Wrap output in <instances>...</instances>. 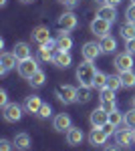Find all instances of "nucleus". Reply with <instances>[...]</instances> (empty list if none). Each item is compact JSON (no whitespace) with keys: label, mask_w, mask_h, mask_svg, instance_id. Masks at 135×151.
I'll return each mask as SVG.
<instances>
[{"label":"nucleus","mask_w":135,"mask_h":151,"mask_svg":"<svg viewBox=\"0 0 135 151\" xmlns=\"http://www.w3.org/2000/svg\"><path fill=\"white\" fill-rule=\"evenodd\" d=\"M95 73H97V69L93 67V63H91V60H83L79 67H77L75 77H77V81H79L81 87H89V89H93V83H95Z\"/></svg>","instance_id":"f257e3e1"},{"label":"nucleus","mask_w":135,"mask_h":151,"mask_svg":"<svg viewBox=\"0 0 135 151\" xmlns=\"http://www.w3.org/2000/svg\"><path fill=\"white\" fill-rule=\"evenodd\" d=\"M55 95H56V99L65 105L77 103V89L73 85H58L55 89Z\"/></svg>","instance_id":"f03ea898"},{"label":"nucleus","mask_w":135,"mask_h":151,"mask_svg":"<svg viewBox=\"0 0 135 151\" xmlns=\"http://www.w3.org/2000/svg\"><path fill=\"white\" fill-rule=\"evenodd\" d=\"M111 24L113 22L105 20V18H101V16H97V18H93V20H91V32H93L95 36H99V38H103V36L109 35Z\"/></svg>","instance_id":"7ed1b4c3"},{"label":"nucleus","mask_w":135,"mask_h":151,"mask_svg":"<svg viewBox=\"0 0 135 151\" xmlns=\"http://www.w3.org/2000/svg\"><path fill=\"white\" fill-rule=\"evenodd\" d=\"M81 55H83V58L85 60H97V58L103 55V50H101V45L99 42H93V40H89V42H85L83 45V48H81Z\"/></svg>","instance_id":"20e7f679"},{"label":"nucleus","mask_w":135,"mask_h":151,"mask_svg":"<svg viewBox=\"0 0 135 151\" xmlns=\"http://www.w3.org/2000/svg\"><path fill=\"white\" fill-rule=\"evenodd\" d=\"M22 109L20 105L16 103H8L6 107H2V117H4V121H8V123H16V121H20V117H22Z\"/></svg>","instance_id":"39448f33"},{"label":"nucleus","mask_w":135,"mask_h":151,"mask_svg":"<svg viewBox=\"0 0 135 151\" xmlns=\"http://www.w3.org/2000/svg\"><path fill=\"white\" fill-rule=\"evenodd\" d=\"M56 24H58V28H61V30L71 32V30H75V28H77L79 20H77V14H75V12H65V14H61V16L56 18Z\"/></svg>","instance_id":"423d86ee"},{"label":"nucleus","mask_w":135,"mask_h":151,"mask_svg":"<svg viewBox=\"0 0 135 151\" xmlns=\"http://www.w3.org/2000/svg\"><path fill=\"white\" fill-rule=\"evenodd\" d=\"M36 70H38V65H36V60H34L32 57L18 63V75H20L22 79H30Z\"/></svg>","instance_id":"0eeeda50"},{"label":"nucleus","mask_w":135,"mask_h":151,"mask_svg":"<svg viewBox=\"0 0 135 151\" xmlns=\"http://www.w3.org/2000/svg\"><path fill=\"white\" fill-rule=\"evenodd\" d=\"M89 121H91V125H93V129H103L107 123H109V113L103 111L101 107H99V109H95V111L91 113Z\"/></svg>","instance_id":"6e6552de"},{"label":"nucleus","mask_w":135,"mask_h":151,"mask_svg":"<svg viewBox=\"0 0 135 151\" xmlns=\"http://www.w3.org/2000/svg\"><path fill=\"white\" fill-rule=\"evenodd\" d=\"M115 69L119 70V73H125V70H131L133 69V57H131V52H121V55H117L115 57Z\"/></svg>","instance_id":"1a4fd4ad"},{"label":"nucleus","mask_w":135,"mask_h":151,"mask_svg":"<svg viewBox=\"0 0 135 151\" xmlns=\"http://www.w3.org/2000/svg\"><path fill=\"white\" fill-rule=\"evenodd\" d=\"M14 67H18V58L14 57V52H2L0 55V75H6Z\"/></svg>","instance_id":"9d476101"},{"label":"nucleus","mask_w":135,"mask_h":151,"mask_svg":"<svg viewBox=\"0 0 135 151\" xmlns=\"http://www.w3.org/2000/svg\"><path fill=\"white\" fill-rule=\"evenodd\" d=\"M53 127H55V131H58V133H67L69 129L73 127L71 117H69L67 113H58V115L55 117V121H53Z\"/></svg>","instance_id":"9b49d317"},{"label":"nucleus","mask_w":135,"mask_h":151,"mask_svg":"<svg viewBox=\"0 0 135 151\" xmlns=\"http://www.w3.org/2000/svg\"><path fill=\"white\" fill-rule=\"evenodd\" d=\"M115 139H117V145L119 147H129L133 143V131L127 127V129H117L115 131Z\"/></svg>","instance_id":"f8f14e48"},{"label":"nucleus","mask_w":135,"mask_h":151,"mask_svg":"<svg viewBox=\"0 0 135 151\" xmlns=\"http://www.w3.org/2000/svg\"><path fill=\"white\" fill-rule=\"evenodd\" d=\"M30 36H32V42H36V45H45V42L51 40V30H48L46 26H36V28H32Z\"/></svg>","instance_id":"ddd939ff"},{"label":"nucleus","mask_w":135,"mask_h":151,"mask_svg":"<svg viewBox=\"0 0 135 151\" xmlns=\"http://www.w3.org/2000/svg\"><path fill=\"white\" fill-rule=\"evenodd\" d=\"M109 139V135H107V131L105 129H93L89 133V143L93 147H97V145H105Z\"/></svg>","instance_id":"4468645a"},{"label":"nucleus","mask_w":135,"mask_h":151,"mask_svg":"<svg viewBox=\"0 0 135 151\" xmlns=\"http://www.w3.org/2000/svg\"><path fill=\"white\" fill-rule=\"evenodd\" d=\"M53 63H55L58 69H67V67H71V63H73V57H71L69 50H56Z\"/></svg>","instance_id":"2eb2a0df"},{"label":"nucleus","mask_w":135,"mask_h":151,"mask_svg":"<svg viewBox=\"0 0 135 151\" xmlns=\"http://www.w3.org/2000/svg\"><path fill=\"white\" fill-rule=\"evenodd\" d=\"M12 52H14V57L18 58V63L32 57V50H30V47H28V42H16Z\"/></svg>","instance_id":"dca6fc26"},{"label":"nucleus","mask_w":135,"mask_h":151,"mask_svg":"<svg viewBox=\"0 0 135 151\" xmlns=\"http://www.w3.org/2000/svg\"><path fill=\"white\" fill-rule=\"evenodd\" d=\"M12 143H14V147L18 151H28L30 149V135L28 133H16Z\"/></svg>","instance_id":"f3484780"},{"label":"nucleus","mask_w":135,"mask_h":151,"mask_svg":"<svg viewBox=\"0 0 135 151\" xmlns=\"http://www.w3.org/2000/svg\"><path fill=\"white\" fill-rule=\"evenodd\" d=\"M97 16H101V18L109 20V22H115V18H117V6L101 4V6H99V10H97Z\"/></svg>","instance_id":"a211bd4d"},{"label":"nucleus","mask_w":135,"mask_h":151,"mask_svg":"<svg viewBox=\"0 0 135 151\" xmlns=\"http://www.w3.org/2000/svg\"><path fill=\"white\" fill-rule=\"evenodd\" d=\"M83 139H85V135H83V131H81L79 127H71L67 131V143L71 145V147L81 145V143H83Z\"/></svg>","instance_id":"6ab92c4d"},{"label":"nucleus","mask_w":135,"mask_h":151,"mask_svg":"<svg viewBox=\"0 0 135 151\" xmlns=\"http://www.w3.org/2000/svg\"><path fill=\"white\" fill-rule=\"evenodd\" d=\"M40 105H43L40 97H38V95H30V97L24 99V111H26V113H38Z\"/></svg>","instance_id":"aec40b11"},{"label":"nucleus","mask_w":135,"mask_h":151,"mask_svg":"<svg viewBox=\"0 0 135 151\" xmlns=\"http://www.w3.org/2000/svg\"><path fill=\"white\" fill-rule=\"evenodd\" d=\"M56 45H58V50H71L73 48V38L67 30H61L58 36H56Z\"/></svg>","instance_id":"412c9836"},{"label":"nucleus","mask_w":135,"mask_h":151,"mask_svg":"<svg viewBox=\"0 0 135 151\" xmlns=\"http://www.w3.org/2000/svg\"><path fill=\"white\" fill-rule=\"evenodd\" d=\"M99 45H101V50L105 55H111V52H115V48H117V40H115L111 35H107L99 40Z\"/></svg>","instance_id":"4be33fe9"},{"label":"nucleus","mask_w":135,"mask_h":151,"mask_svg":"<svg viewBox=\"0 0 135 151\" xmlns=\"http://www.w3.org/2000/svg\"><path fill=\"white\" fill-rule=\"evenodd\" d=\"M119 35L123 40H129V38H135V22H129L125 20L121 26H119Z\"/></svg>","instance_id":"5701e85b"},{"label":"nucleus","mask_w":135,"mask_h":151,"mask_svg":"<svg viewBox=\"0 0 135 151\" xmlns=\"http://www.w3.org/2000/svg\"><path fill=\"white\" fill-rule=\"evenodd\" d=\"M45 81H46V75H45V70H36L32 77L28 79V83H30V87H34V89H40L43 85H45Z\"/></svg>","instance_id":"b1692460"},{"label":"nucleus","mask_w":135,"mask_h":151,"mask_svg":"<svg viewBox=\"0 0 135 151\" xmlns=\"http://www.w3.org/2000/svg\"><path fill=\"white\" fill-rule=\"evenodd\" d=\"M119 77H121V85H123L125 89L135 87V73L133 70H125V73H121Z\"/></svg>","instance_id":"393cba45"},{"label":"nucleus","mask_w":135,"mask_h":151,"mask_svg":"<svg viewBox=\"0 0 135 151\" xmlns=\"http://www.w3.org/2000/svg\"><path fill=\"white\" fill-rule=\"evenodd\" d=\"M107 79H109V75H105L103 70H97V73H95V83H93V87L99 89V91L105 89V87H107Z\"/></svg>","instance_id":"a878e982"},{"label":"nucleus","mask_w":135,"mask_h":151,"mask_svg":"<svg viewBox=\"0 0 135 151\" xmlns=\"http://www.w3.org/2000/svg\"><path fill=\"white\" fill-rule=\"evenodd\" d=\"M91 101V89L89 87H79L77 89V103H89Z\"/></svg>","instance_id":"bb28decb"},{"label":"nucleus","mask_w":135,"mask_h":151,"mask_svg":"<svg viewBox=\"0 0 135 151\" xmlns=\"http://www.w3.org/2000/svg\"><path fill=\"white\" fill-rule=\"evenodd\" d=\"M38 58L45 60V63H53V58H55V50H51L48 47H40V48H38Z\"/></svg>","instance_id":"cd10ccee"},{"label":"nucleus","mask_w":135,"mask_h":151,"mask_svg":"<svg viewBox=\"0 0 135 151\" xmlns=\"http://www.w3.org/2000/svg\"><path fill=\"white\" fill-rule=\"evenodd\" d=\"M107 87L113 89V91L121 89V87H123V85H121V77H119V75H109V79H107Z\"/></svg>","instance_id":"c85d7f7f"},{"label":"nucleus","mask_w":135,"mask_h":151,"mask_svg":"<svg viewBox=\"0 0 135 151\" xmlns=\"http://www.w3.org/2000/svg\"><path fill=\"white\" fill-rule=\"evenodd\" d=\"M123 125L129 129H135V107L131 109V111H127L123 117Z\"/></svg>","instance_id":"c756f323"},{"label":"nucleus","mask_w":135,"mask_h":151,"mask_svg":"<svg viewBox=\"0 0 135 151\" xmlns=\"http://www.w3.org/2000/svg\"><path fill=\"white\" fill-rule=\"evenodd\" d=\"M123 117H125L123 113H119V111L115 109L113 113H109V123H111V125H115V127H119V125L123 123Z\"/></svg>","instance_id":"7c9ffc66"},{"label":"nucleus","mask_w":135,"mask_h":151,"mask_svg":"<svg viewBox=\"0 0 135 151\" xmlns=\"http://www.w3.org/2000/svg\"><path fill=\"white\" fill-rule=\"evenodd\" d=\"M99 99L101 101H115V91L109 89V87H105V89L99 91Z\"/></svg>","instance_id":"2f4dec72"},{"label":"nucleus","mask_w":135,"mask_h":151,"mask_svg":"<svg viewBox=\"0 0 135 151\" xmlns=\"http://www.w3.org/2000/svg\"><path fill=\"white\" fill-rule=\"evenodd\" d=\"M36 115L40 117V119H48V117L53 115V109H51V105L48 103H43L40 105V109H38V113Z\"/></svg>","instance_id":"473e14b6"},{"label":"nucleus","mask_w":135,"mask_h":151,"mask_svg":"<svg viewBox=\"0 0 135 151\" xmlns=\"http://www.w3.org/2000/svg\"><path fill=\"white\" fill-rule=\"evenodd\" d=\"M125 16H127V20H129V22H135V4H133V2L127 6V10H125Z\"/></svg>","instance_id":"72a5a7b5"},{"label":"nucleus","mask_w":135,"mask_h":151,"mask_svg":"<svg viewBox=\"0 0 135 151\" xmlns=\"http://www.w3.org/2000/svg\"><path fill=\"white\" fill-rule=\"evenodd\" d=\"M101 109L107 111V113H113L115 111V101H101Z\"/></svg>","instance_id":"f704fd0d"},{"label":"nucleus","mask_w":135,"mask_h":151,"mask_svg":"<svg viewBox=\"0 0 135 151\" xmlns=\"http://www.w3.org/2000/svg\"><path fill=\"white\" fill-rule=\"evenodd\" d=\"M14 147V143H10L8 139H2L0 141V151H10Z\"/></svg>","instance_id":"c9c22d12"},{"label":"nucleus","mask_w":135,"mask_h":151,"mask_svg":"<svg viewBox=\"0 0 135 151\" xmlns=\"http://www.w3.org/2000/svg\"><path fill=\"white\" fill-rule=\"evenodd\" d=\"M125 48H127V52L135 55V38H129V40H125Z\"/></svg>","instance_id":"e433bc0d"},{"label":"nucleus","mask_w":135,"mask_h":151,"mask_svg":"<svg viewBox=\"0 0 135 151\" xmlns=\"http://www.w3.org/2000/svg\"><path fill=\"white\" fill-rule=\"evenodd\" d=\"M0 105H2V107H6V105H8V95H6L4 89L0 91Z\"/></svg>","instance_id":"4c0bfd02"},{"label":"nucleus","mask_w":135,"mask_h":151,"mask_svg":"<svg viewBox=\"0 0 135 151\" xmlns=\"http://www.w3.org/2000/svg\"><path fill=\"white\" fill-rule=\"evenodd\" d=\"M61 4H65V6H69V8H73V6H77V2L79 0H58Z\"/></svg>","instance_id":"58836bf2"},{"label":"nucleus","mask_w":135,"mask_h":151,"mask_svg":"<svg viewBox=\"0 0 135 151\" xmlns=\"http://www.w3.org/2000/svg\"><path fill=\"white\" fill-rule=\"evenodd\" d=\"M103 129L107 131V135H113V131H115V129H117V127H115V125H111V123H107V125H105V127H103Z\"/></svg>","instance_id":"ea45409f"},{"label":"nucleus","mask_w":135,"mask_h":151,"mask_svg":"<svg viewBox=\"0 0 135 151\" xmlns=\"http://www.w3.org/2000/svg\"><path fill=\"white\" fill-rule=\"evenodd\" d=\"M105 4H109V6H119V4H121V0H107Z\"/></svg>","instance_id":"a19ab883"},{"label":"nucleus","mask_w":135,"mask_h":151,"mask_svg":"<svg viewBox=\"0 0 135 151\" xmlns=\"http://www.w3.org/2000/svg\"><path fill=\"white\" fill-rule=\"evenodd\" d=\"M103 151H119V149H117L115 145H107V147H105V149H103Z\"/></svg>","instance_id":"79ce46f5"},{"label":"nucleus","mask_w":135,"mask_h":151,"mask_svg":"<svg viewBox=\"0 0 135 151\" xmlns=\"http://www.w3.org/2000/svg\"><path fill=\"white\" fill-rule=\"evenodd\" d=\"M22 4H30V2H34V0H20Z\"/></svg>","instance_id":"37998d69"},{"label":"nucleus","mask_w":135,"mask_h":151,"mask_svg":"<svg viewBox=\"0 0 135 151\" xmlns=\"http://www.w3.org/2000/svg\"><path fill=\"white\" fill-rule=\"evenodd\" d=\"M95 2H99V4H105V2H107V0H95Z\"/></svg>","instance_id":"c03bdc74"},{"label":"nucleus","mask_w":135,"mask_h":151,"mask_svg":"<svg viewBox=\"0 0 135 151\" xmlns=\"http://www.w3.org/2000/svg\"><path fill=\"white\" fill-rule=\"evenodd\" d=\"M4 4H6V0H0V6H4Z\"/></svg>","instance_id":"a18cd8bd"},{"label":"nucleus","mask_w":135,"mask_h":151,"mask_svg":"<svg viewBox=\"0 0 135 151\" xmlns=\"http://www.w3.org/2000/svg\"><path fill=\"white\" fill-rule=\"evenodd\" d=\"M131 131H133V143H135V129H131Z\"/></svg>","instance_id":"49530a36"},{"label":"nucleus","mask_w":135,"mask_h":151,"mask_svg":"<svg viewBox=\"0 0 135 151\" xmlns=\"http://www.w3.org/2000/svg\"><path fill=\"white\" fill-rule=\"evenodd\" d=\"M133 107H135V97H133Z\"/></svg>","instance_id":"de8ad7c7"},{"label":"nucleus","mask_w":135,"mask_h":151,"mask_svg":"<svg viewBox=\"0 0 135 151\" xmlns=\"http://www.w3.org/2000/svg\"><path fill=\"white\" fill-rule=\"evenodd\" d=\"M131 2H133V4H135V0H131Z\"/></svg>","instance_id":"09e8293b"}]
</instances>
